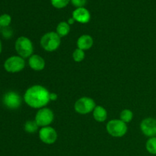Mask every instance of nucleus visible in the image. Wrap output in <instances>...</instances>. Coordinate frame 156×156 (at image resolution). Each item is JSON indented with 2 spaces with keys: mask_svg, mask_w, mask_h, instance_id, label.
<instances>
[{
  "mask_svg": "<svg viewBox=\"0 0 156 156\" xmlns=\"http://www.w3.org/2000/svg\"><path fill=\"white\" fill-rule=\"evenodd\" d=\"M50 92L40 85H35L27 88L24 95V100L28 106L33 108H43L50 100Z\"/></svg>",
  "mask_w": 156,
  "mask_h": 156,
  "instance_id": "nucleus-1",
  "label": "nucleus"
},
{
  "mask_svg": "<svg viewBox=\"0 0 156 156\" xmlns=\"http://www.w3.org/2000/svg\"><path fill=\"white\" fill-rule=\"evenodd\" d=\"M61 44V37L56 32H48L45 34L41 39V45L44 50L48 52H53L57 50Z\"/></svg>",
  "mask_w": 156,
  "mask_h": 156,
  "instance_id": "nucleus-2",
  "label": "nucleus"
},
{
  "mask_svg": "<svg viewBox=\"0 0 156 156\" xmlns=\"http://www.w3.org/2000/svg\"><path fill=\"white\" fill-rule=\"evenodd\" d=\"M15 48L18 54L22 58L30 57L33 55V44L31 41L26 37L21 36L16 40Z\"/></svg>",
  "mask_w": 156,
  "mask_h": 156,
  "instance_id": "nucleus-3",
  "label": "nucleus"
},
{
  "mask_svg": "<svg viewBox=\"0 0 156 156\" xmlns=\"http://www.w3.org/2000/svg\"><path fill=\"white\" fill-rule=\"evenodd\" d=\"M107 131L114 137H122L127 132L126 123L121 120H111L107 123Z\"/></svg>",
  "mask_w": 156,
  "mask_h": 156,
  "instance_id": "nucleus-4",
  "label": "nucleus"
},
{
  "mask_svg": "<svg viewBox=\"0 0 156 156\" xmlns=\"http://www.w3.org/2000/svg\"><path fill=\"white\" fill-rule=\"evenodd\" d=\"M25 61L20 56H12L8 58L4 62V68L8 73H16L24 69Z\"/></svg>",
  "mask_w": 156,
  "mask_h": 156,
  "instance_id": "nucleus-5",
  "label": "nucleus"
},
{
  "mask_svg": "<svg viewBox=\"0 0 156 156\" xmlns=\"http://www.w3.org/2000/svg\"><path fill=\"white\" fill-rule=\"evenodd\" d=\"M96 107L95 102L91 98L82 97L75 103V110L80 114H87L94 111Z\"/></svg>",
  "mask_w": 156,
  "mask_h": 156,
  "instance_id": "nucleus-6",
  "label": "nucleus"
},
{
  "mask_svg": "<svg viewBox=\"0 0 156 156\" xmlns=\"http://www.w3.org/2000/svg\"><path fill=\"white\" fill-rule=\"evenodd\" d=\"M54 114L50 109L47 108H41L35 117V121L39 126H48L53 122Z\"/></svg>",
  "mask_w": 156,
  "mask_h": 156,
  "instance_id": "nucleus-7",
  "label": "nucleus"
},
{
  "mask_svg": "<svg viewBox=\"0 0 156 156\" xmlns=\"http://www.w3.org/2000/svg\"><path fill=\"white\" fill-rule=\"evenodd\" d=\"M3 104L6 108L15 110L19 108L21 105V98L15 91H9L3 96Z\"/></svg>",
  "mask_w": 156,
  "mask_h": 156,
  "instance_id": "nucleus-8",
  "label": "nucleus"
},
{
  "mask_svg": "<svg viewBox=\"0 0 156 156\" xmlns=\"http://www.w3.org/2000/svg\"><path fill=\"white\" fill-rule=\"evenodd\" d=\"M39 138L45 144H53L57 140L56 131L50 126H44L39 131Z\"/></svg>",
  "mask_w": 156,
  "mask_h": 156,
  "instance_id": "nucleus-9",
  "label": "nucleus"
},
{
  "mask_svg": "<svg viewBox=\"0 0 156 156\" xmlns=\"http://www.w3.org/2000/svg\"><path fill=\"white\" fill-rule=\"evenodd\" d=\"M140 129L144 135L149 137H155L156 136V119L149 117L141 122Z\"/></svg>",
  "mask_w": 156,
  "mask_h": 156,
  "instance_id": "nucleus-10",
  "label": "nucleus"
},
{
  "mask_svg": "<svg viewBox=\"0 0 156 156\" xmlns=\"http://www.w3.org/2000/svg\"><path fill=\"white\" fill-rule=\"evenodd\" d=\"M73 18L76 21L82 24H86L91 19V15L88 10L84 7L78 8L73 12Z\"/></svg>",
  "mask_w": 156,
  "mask_h": 156,
  "instance_id": "nucleus-11",
  "label": "nucleus"
},
{
  "mask_svg": "<svg viewBox=\"0 0 156 156\" xmlns=\"http://www.w3.org/2000/svg\"><path fill=\"white\" fill-rule=\"evenodd\" d=\"M28 64L30 68L35 71H41L45 67V61L44 58L37 54H34L29 58Z\"/></svg>",
  "mask_w": 156,
  "mask_h": 156,
  "instance_id": "nucleus-12",
  "label": "nucleus"
},
{
  "mask_svg": "<svg viewBox=\"0 0 156 156\" xmlns=\"http://www.w3.org/2000/svg\"><path fill=\"white\" fill-rule=\"evenodd\" d=\"M93 38L88 34H83L78 39L77 47L82 50H89L93 45Z\"/></svg>",
  "mask_w": 156,
  "mask_h": 156,
  "instance_id": "nucleus-13",
  "label": "nucleus"
},
{
  "mask_svg": "<svg viewBox=\"0 0 156 156\" xmlns=\"http://www.w3.org/2000/svg\"><path fill=\"white\" fill-rule=\"evenodd\" d=\"M93 117L94 120L98 122L105 121L108 117V112L106 110L101 106H96L93 111Z\"/></svg>",
  "mask_w": 156,
  "mask_h": 156,
  "instance_id": "nucleus-14",
  "label": "nucleus"
},
{
  "mask_svg": "<svg viewBox=\"0 0 156 156\" xmlns=\"http://www.w3.org/2000/svg\"><path fill=\"white\" fill-rule=\"evenodd\" d=\"M70 31V26L66 21H62L58 24L56 27V34L59 35L60 37L67 36Z\"/></svg>",
  "mask_w": 156,
  "mask_h": 156,
  "instance_id": "nucleus-15",
  "label": "nucleus"
},
{
  "mask_svg": "<svg viewBox=\"0 0 156 156\" xmlns=\"http://www.w3.org/2000/svg\"><path fill=\"white\" fill-rule=\"evenodd\" d=\"M39 126L34 120H27L24 124V130L28 133H34L38 129Z\"/></svg>",
  "mask_w": 156,
  "mask_h": 156,
  "instance_id": "nucleus-16",
  "label": "nucleus"
},
{
  "mask_svg": "<svg viewBox=\"0 0 156 156\" xmlns=\"http://www.w3.org/2000/svg\"><path fill=\"white\" fill-rule=\"evenodd\" d=\"M146 150L152 155H156V137H151L146 144Z\"/></svg>",
  "mask_w": 156,
  "mask_h": 156,
  "instance_id": "nucleus-17",
  "label": "nucleus"
},
{
  "mask_svg": "<svg viewBox=\"0 0 156 156\" xmlns=\"http://www.w3.org/2000/svg\"><path fill=\"white\" fill-rule=\"evenodd\" d=\"M133 118V113L129 109H125L120 113V120L124 123H129Z\"/></svg>",
  "mask_w": 156,
  "mask_h": 156,
  "instance_id": "nucleus-18",
  "label": "nucleus"
},
{
  "mask_svg": "<svg viewBox=\"0 0 156 156\" xmlns=\"http://www.w3.org/2000/svg\"><path fill=\"white\" fill-rule=\"evenodd\" d=\"M73 57L76 62H82L84 59H85V52L84 50H81V49L77 48L75 50V51L73 53Z\"/></svg>",
  "mask_w": 156,
  "mask_h": 156,
  "instance_id": "nucleus-19",
  "label": "nucleus"
},
{
  "mask_svg": "<svg viewBox=\"0 0 156 156\" xmlns=\"http://www.w3.org/2000/svg\"><path fill=\"white\" fill-rule=\"evenodd\" d=\"M11 21H12V18L8 14H3L0 16V26L2 27H9Z\"/></svg>",
  "mask_w": 156,
  "mask_h": 156,
  "instance_id": "nucleus-20",
  "label": "nucleus"
},
{
  "mask_svg": "<svg viewBox=\"0 0 156 156\" xmlns=\"http://www.w3.org/2000/svg\"><path fill=\"white\" fill-rule=\"evenodd\" d=\"M69 2L70 0H51L53 6L56 9H62L66 7Z\"/></svg>",
  "mask_w": 156,
  "mask_h": 156,
  "instance_id": "nucleus-21",
  "label": "nucleus"
},
{
  "mask_svg": "<svg viewBox=\"0 0 156 156\" xmlns=\"http://www.w3.org/2000/svg\"><path fill=\"white\" fill-rule=\"evenodd\" d=\"M2 34L3 37L6 39H9V38L12 37V34H13V32H12V29L9 27H2Z\"/></svg>",
  "mask_w": 156,
  "mask_h": 156,
  "instance_id": "nucleus-22",
  "label": "nucleus"
},
{
  "mask_svg": "<svg viewBox=\"0 0 156 156\" xmlns=\"http://www.w3.org/2000/svg\"><path fill=\"white\" fill-rule=\"evenodd\" d=\"M72 2V4L76 7L78 8H82L86 3V0H70Z\"/></svg>",
  "mask_w": 156,
  "mask_h": 156,
  "instance_id": "nucleus-23",
  "label": "nucleus"
},
{
  "mask_svg": "<svg viewBox=\"0 0 156 156\" xmlns=\"http://www.w3.org/2000/svg\"><path fill=\"white\" fill-rule=\"evenodd\" d=\"M58 95L56 93H50V101H56L57 99Z\"/></svg>",
  "mask_w": 156,
  "mask_h": 156,
  "instance_id": "nucleus-24",
  "label": "nucleus"
},
{
  "mask_svg": "<svg viewBox=\"0 0 156 156\" xmlns=\"http://www.w3.org/2000/svg\"><path fill=\"white\" fill-rule=\"evenodd\" d=\"M75 21H75L74 18H69V19L68 20V22H67V23H68V24L70 25V24H74Z\"/></svg>",
  "mask_w": 156,
  "mask_h": 156,
  "instance_id": "nucleus-25",
  "label": "nucleus"
},
{
  "mask_svg": "<svg viewBox=\"0 0 156 156\" xmlns=\"http://www.w3.org/2000/svg\"><path fill=\"white\" fill-rule=\"evenodd\" d=\"M2 45L1 41H0V54H1L2 53Z\"/></svg>",
  "mask_w": 156,
  "mask_h": 156,
  "instance_id": "nucleus-26",
  "label": "nucleus"
},
{
  "mask_svg": "<svg viewBox=\"0 0 156 156\" xmlns=\"http://www.w3.org/2000/svg\"><path fill=\"white\" fill-rule=\"evenodd\" d=\"M0 28H1V26H0Z\"/></svg>",
  "mask_w": 156,
  "mask_h": 156,
  "instance_id": "nucleus-27",
  "label": "nucleus"
}]
</instances>
